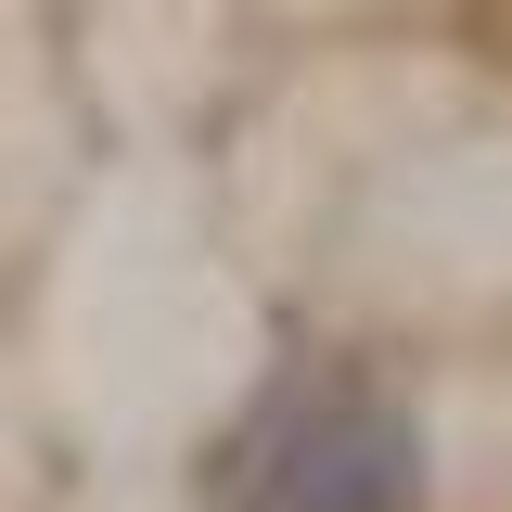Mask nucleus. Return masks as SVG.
<instances>
[{"mask_svg": "<svg viewBox=\"0 0 512 512\" xmlns=\"http://www.w3.org/2000/svg\"><path fill=\"white\" fill-rule=\"evenodd\" d=\"M205 512H436V423L384 346H295L205 436Z\"/></svg>", "mask_w": 512, "mask_h": 512, "instance_id": "1", "label": "nucleus"}]
</instances>
